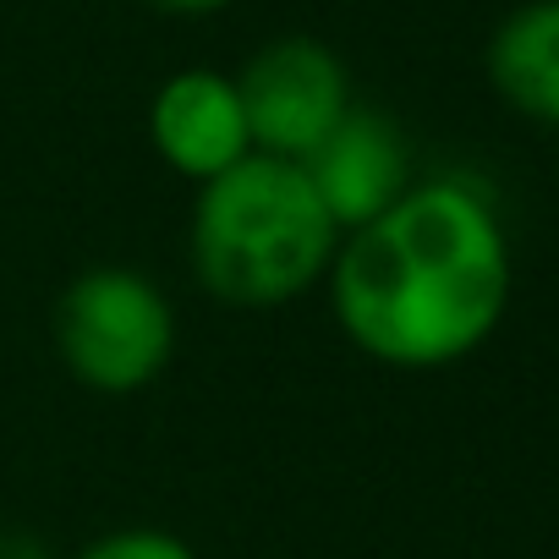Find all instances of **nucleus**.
<instances>
[{
  "mask_svg": "<svg viewBox=\"0 0 559 559\" xmlns=\"http://www.w3.org/2000/svg\"><path fill=\"white\" fill-rule=\"evenodd\" d=\"M78 559H198L181 537L159 532V526H127V532H110L99 543H88Z\"/></svg>",
  "mask_w": 559,
  "mask_h": 559,
  "instance_id": "6e6552de",
  "label": "nucleus"
},
{
  "mask_svg": "<svg viewBox=\"0 0 559 559\" xmlns=\"http://www.w3.org/2000/svg\"><path fill=\"white\" fill-rule=\"evenodd\" d=\"M330 302L357 352L390 368H450L504 319L510 247L493 209L461 181L406 187L352 230L330 263Z\"/></svg>",
  "mask_w": 559,
  "mask_h": 559,
  "instance_id": "f257e3e1",
  "label": "nucleus"
},
{
  "mask_svg": "<svg viewBox=\"0 0 559 559\" xmlns=\"http://www.w3.org/2000/svg\"><path fill=\"white\" fill-rule=\"evenodd\" d=\"M56 346L88 390L138 395L170 368L176 313L138 269H88L56 308Z\"/></svg>",
  "mask_w": 559,
  "mask_h": 559,
  "instance_id": "7ed1b4c3",
  "label": "nucleus"
},
{
  "mask_svg": "<svg viewBox=\"0 0 559 559\" xmlns=\"http://www.w3.org/2000/svg\"><path fill=\"white\" fill-rule=\"evenodd\" d=\"M341 225L297 159L247 154L198 187L192 274L225 308H286L330 274Z\"/></svg>",
  "mask_w": 559,
  "mask_h": 559,
  "instance_id": "f03ea898",
  "label": "nucleus"
},
{
  "mask_svg": "<svg viewBox=\"0 0 559 559\" xmlns=\"http://www.w3.org/2000/svg\"><path fill=\"white\" fill-rule=\"evenodd\" d=\"M319 203L330 209V219L346 230H362L373 225L384 209H395L406 198V143L401 132L373 116V110H346V121L302 159Z\"/></svg>",
  "mask_w": 559,
  "mask_h": 559,
  "instance_id": "423d86ee",
  "label": "nucleus"
},
{
  "mask_svg": "<svg viewBox=\"0 0 559 559\" xmlns=\"http://www.w3.org/2000/svg\"><path fill=\"white\" fill-rule=\"evenodd\" d=\"M252 154L274 159H308L352 110V83L346 67L330 45L319 39H274L263 45L241 78H236Z\"/></svg>",
  "mask_w": 559,
  "mask_h": 559,
  "instance_id": "20e7f679",
  "label": "nucleus"
},
{
  "mask_svg": "<svg viewBox=\"0 0 559 559\" xmlns=\"http://www.w3.org/2000/svg\"><path fill=\"white\" fill-rule=\"evenodd\" d=\"M488 78L515 110L559 127V0H532L504 17L488 45Z\"/></svg>",
  "mask_w": 559,
  "mask_h": 559,
  "instance_id": "0eeeda50",
  "label": "nucleus"
},
{
  "mask_svg": "<svg viewBox=\"0 0 559 559\" xmlns=\"http://www.w3.org/2000/svg\"><path fill=\"white\" fill-rule=\"evenodd\" d=\"M0 559H45V548H34L28 537H0Z\"/></svg>",
  "mask_w": 559,
  "mask_h": 559,
  "instance_id": "9d476101",
  "label": "nucleus"
},
{
  "mask_svg": "<svg viewBox=\"0 0 559 559\" xmlns=\"http://www.w3.org/2000/svg\"><path fill=\"white\" fill-rule=\"evenodd\" d=\"M148 138H154L159 159L170 170L192 176L198 187L225 176L230 165H241L252 154V132H247L236 78H219L209 67L176 72L148 105Z\"/></svg>",
  "mask_w": 559,
  "mask_h": 559,
  "instance_id": "39448f33",
  "label": "nucleus"
},
{
  "mask_svg": "<svg viewBox=\"0 0 559 559\" xmlns=\"http://www.w3.org/2000/svg\"><path fill=\"white\" fill-rule=\"evenodd\" d=\"M159 12H176V17H203V12H225L230 0H154Z\"/></svg>",
  "mask_w": 559,
  "mask_h": 559,
  "instance_id": "1a4fd4ad",
  "label": "nucleus"
}]
</instances>
